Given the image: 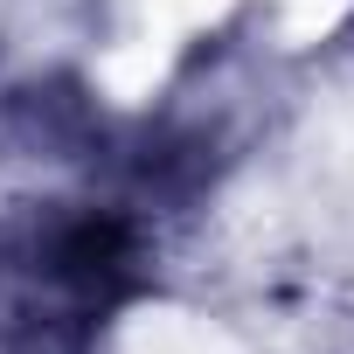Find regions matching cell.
<instances>
[{"mask_svg": "<svg viewBox=\"0 0 354 354\" xmlns=\"http://www.w3.org/2000/svg\"><path fill=\"white\" fill-rule=\"evenodd\" d=\"M139 285V216L111 202H35L0 223V319L21 354H77Z\"/></svg>", "mask_w": 354, "mask_h": 354, "instance_id": "cell-1", "label": "cell"}]
</instances>
